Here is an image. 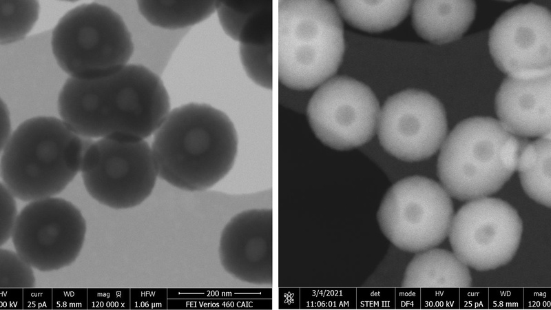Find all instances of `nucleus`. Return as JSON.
Wrapping results in <instances>:
<instances>
[{
  "instance_id": "nucleus-1",
  "label": "nucleus",
  "mask_w": 551,
  "mask_h": 310,
  "mask_svg": "<svg viewBox=\"0 0 551 310\" xmlns=\"http://www.w3.org/2000/svg\"><path fill=\"white\" fill-rule=\"evenodd\" d=\"M56 107L60 118L83 136L138 141L154 134L171 103L160 76L144 65L130 63L99 79L67 77Z\"/></svg>"
},
{
  "instance_id": "nucleus-2",
  "label": "nucleus",
  "mask_w": 551,
  "mask_h": 310,
  "mask_svg": "<svg viewBox=\"0 0 551 310\" xmlns=\"http://www.w3.org/2000/svg\"><path fill=\"white\" fill-rule=\"evenodd\" d=\"M158 177L188 192L211 188L232 169L238 136L230 118L202 103L170 110L151 145Z\"/></svg>"
},
{
  "instance_id": "nucleus-3",
  "label": "nucleus",
  "mask_w": 551,
  "mask_h": 310,
  "mask_svg": "<svg viewBox=\"0 0 551 310\" xmlns=\"http://www.w3.org/2000/svg\"><path fill=\"white\" fill-rule=\"evenodd\" d=\"M94 139L61 118L37 116L21 122L1 149V183L25 202L54 197L81 171Z\"/></svg>"
},
{
  "instance_id": "nucleus-4",
  "label": "nucleus",
  "mask_w": 551,
  "mask_h": 310,
  "mask_svg": "<svg viewBox=\"0 0 551 310\" xmlns=\"http://www.w3.org/2000/svg\"><path fill=\"white\" fill-rule=\"evenodd\" d=\"M526 138L508 132L490 117L458 123L445 138L437 159L441 185L459 200L487 197L499 191L516 171Z\"/></svg>"
},
{
  "instance_id": "nucleus-5",
  "label": "nucleus",
  "mask_w": 551,
  "mask_h": 310,
  "mask_svg": "<svg viewBox=\"0 0 551 310\" xmlns=\"http://www.w3.org/2000/svg\"><path fill=\"white\" fill-rule=\"evenodd\" d=\"M344 50L342 19L334 3L278 2V74L286 87H319L335 74Z\"/></svg>"
},
{
  "instance_id": "nucleus-6",
  "label": "nucleus",
  "mask_w": 551,
  "mask_h": 310,
  "mask_svg": "<svg viewBox=\"0 0 551 310\" xmlns=\"http://www.w3.org/2000/svg\"><path fill=\"white\" fill-rule=\"evenodd\" d=\"M50 46L64 74L83 80L116 72L134 54L123 17L105 1L81 3L65 12L50 32Z\"/></svg>"
},
{
  "instance_id": "nucleus-7",
  "label": "nucleus",
  "mask_w": 551,
  "mask_h": 310,
  "mask_svg": "<svg viewBox=\"0 0 551 310\" xmlns=\"http://www.w3.org/2000/svg\"><path fill=\"white\" fill-rule=\"evenodd\" d=\"M451 197L436 181L411 176L395 183L377 213L384 236L398 249L417 253L439 245L453 218Z\"/></svg>"
},
{
  "instance_id": "nucleus-8",
  "label": "nucleus",
  "mask_w": 551,
  "mask_h": 310,
  "mask_svg": "<svg viewBox=\"0 0 551 310\" xmlns=\"http://www.w3.org/2000/svg\"><path fill=\"white\" fill-rule=\"evenodd\" d=\"M81 172L90 196L115 209L141 205L158 177L152 147L145 140L94 141L83 156Z\"/></svg>"
},
{
  "instance_id": "nucleus-9",
  "label": "nucleus",
  "mask_w": 551,
  "mask_h": 310,
  "mask_svg": "<svg viewBox=\"0 0 551 310\" xmlns=\"http://www.w3.org/2000/svg\"><path fill=\"white\" fill-rule=\"evenodd\" d=\"M86 223L71 202L50 197L30 202L19 212L12 240L33 268L52 271L69 266L83 246Z\"/></svg>"
},
{
  "instance_id": "nucleus-10",
  "label": "nucleus",
  "mask_w": 551,
  "mask_h": 310,
  "mask_svg": "<svg viewBox=\"0 0 551 310\" xmlns=\"http://www.w3.org/2000/svg\"><path fill=\"white\" fill-rule=\"evenodd\" d=\"M522 220L499 198L469 200L453 216L448 238L453 252L468 267L493 270L512 260L520 245Z\"/></svg>"
},
{
  "instance_id": "nucleus-11",
  "label": "nucleus",
  "mask_w": 551,
  "mask_h": 310,
  "mask_svg": "<svg viewBox=\"0 0 551 310\" xmlns=\"http://www.w3.org/2000/svg\"><path fill=\"white\" fill-rule=\"evenodd\" d=\"M380 106L365 83L346 76H333L314 92L306 109L309 125L324 145L349 150L376 134Z\"/></svg>"
},
{
  "instance_id": "nucleus-12",
  "label": "nucleus",
  "mask_w": 551,
  "mask_h": 310,
  "mask_svg": "<svg viewBox=\"0 0 551 310\" xmlns=\"http://www.w3.org/2000/svg\"><path fill=\"white\" fill-rule=\"evenodd\" d=\"M447 132L445 110L430 94L415 89L389 96L380 107L376 134L384 149L403 161L433 156Z\"/></svg>"
},
{
  "instance_id": "nucleus-13",
  "label": "nucleus",
  "mask_w": 551,
  "mask_h": 310,
  "mask_svg": "<svg viewBox=\"0 0 551 310\" xmlns=\"http://www.w3.org/2000/svg\"><path fill=\"white\" fill-rule=\"evenodd\" d=\"M489 48L498 68L508 76L538 77L551 72V16L540 5L516 6L491 28Z\"/></svg>"
},
{
  "instance_id": "nucleus-14",
  "label": "nucleus",
  "mask_w": 551,
  "mask_h": 310,
  "mask_svg": "<svg viewBox=\"0 0 551 310\" xmlns=\"http://www.w3.org/2000/svg\"><path fill=\"white\" fill-rule=\"evenodd\" d=\"M270 215L263 209H247L224 227L219 241V258L232 277L250 284L265 283L270 256Z\"/></svg>"
},
{
  "instance_id": "nucleus-15",
  "label": "nucleus",
  "mask_w": 551,
  "mask_h": 310,
  "mask_svg": "<svg viewBox=\"0 0 551 310\" xmlns=\"http://www.w3.org/2000/svg\"><path fill=\"white\" fill-rule=\"evenodd\" d=\"M499 121L520 137L550 136L551 74L528 78L508 76L495 99Z\"/></svg>"
},
{
  "instance_id": "nucleus-16",
  "label": "nucleus",
  "mask_w": 551,
  "mask_h": 310,
  "mask_svg": "<svg viewBox=\"0 0 551 310\" xmlns=\"http://www.w3.org/2000/svg\"><path fill=\"white\" fill-rule=\"evenodd\" d=\"M412 10L417 33L430 42L442 44L464 34L475 18L476 5L472 1H417Z\"/></svg>"
},
{
  "instance_id": "nucleus-17",
  "label": "nucleus",
  "mask_w": 551,
  "mask_h": 310,
  "mask_svg": "<svg viewBox=\"0 0 551 310\" xmlns=\"http://www.w3.org/2000/svg\"><path fill=\"white\" fill-rule=\"evenodd\" d=\"M472 285L469 267L453 251L432 248L415 253L408 264L404 288H466Z\"/></svg>"
},
{
  "instance_id": "nucleus-18",
  "label": "nucleus",
  "mask_w": 551,
  "mask_h": 310,
  "mask_svg": "<svg viewBox=\"0 0 551 310\" xmlns=\"http://www.w3.org/2000/svg\"><path fill=\"white\" fill-rule=\"evenodd\" d=\"M550 136L528 141L519 154L516 167L526 194L547 207H550Z\"/></svg>"
},
{
  "instance_id": "nucleus-19",
  "label": "nucleus",
  "mask_w": 551,
  "mask_h": 310,
  "mask_svg": "<svg viewBox=\"0 0 551 310\" xmlns=\"http://www.w3.org/2000/svg\"><path fill=\"white\" fill-rule=\"evenodd\" d=\"M334 4L342 19L359 30L380 32L391 29L408 14L410 1H336Z\"/></svg>"
},
{
  "instance_id": "nucleus-20",
  "label": "nucleus",
  "mask_w": 551,
  "mask_h": 310,
  "mask_svg": "<svg viewBox=\"0 0 551 310\" xmlns=\"http://www.w3.org/2000/svg\"><path fill=\"white\" fill-rule=\"evenodd\" d=\"M219 1H138L136 8L152 26L177 30L200 23L216 12Z\"/></svg>"
},
{
  "instance_id": "nucleus-21",
  "label": "nucleus",
  "mask_w": 551,
  "mask_h": 310,
  "mask_svg": "<svg viewBox=\"0 0 551 310\" xmlns=\"http://www.w3.org/2000/svg\"><path fill=\"white\" fill-rule=\"evenodd\" d=\"M40 4L37 1H0V44L23 41L38 21Z\"/></svg>"
},
{
  "instance_id": "nucleus-22",
  "label": "nucleus",
  "mask_w": 551,
  "mask_h": 310,
  "mask_svg": "<svg viewBox=\"0 0 551 310\" xmlns=\"http://www.w3.org/2000/svg\"><path fill=\"white\" fill-rule=\"evenodd\" d=\"M32 267L16 251L0 249V287L34 288L36 284Z\"/></svg>"
},
{
  "instance_id": "nucleus-23",
  "label": "nucleus",
  "mask_w": 551,
  "mask_h": 310,
  "mask_svg": "<svg viewBox=\"0 0 551 310\" xmlns=\"http://www.w3.org/2000/svg\"><path fill=\"white\" fill-rule=\"evenodd\" d=\"M238 52L248 77L260 86L271 88V49L267 45L240 43Z\"/></svg>"
},
{
  "instance_id": "nucleus-24",
  "label": "nucleus",
  "mask_w": 551,
  "mask_h": 310,
  "mask_svg": "<svg viewBox=\"0 0 551 310\" xmlns=\"http://www.w3.org/2000/svg\"><path fill=\"white\" fill-rule=\"evenodd\" d=\"M261 6L262 3L259 1H219L216 12L223 31L230 38L238 41L247 19Z\"/></svg>"
},
{
  "instance_id": "nucleus-25",
  "label": "nucleus",
  "mask_w": 551,
  "mask_h": 310,
  "mask_svg": "<svg viewBox=\"0 0 551 310\" xmlns=\"http://www.w3.org/2000/svg\"><path fill=\"white\" fill-rule=\"evenodd\" d=\"M267 16L263 6L251 14L243 25L238 41L242 44L267 45L268 39Z\"/></svg>"
},
{
  "instance_id": "nucleus-26",
  "label": "nucleus",
  "mask_w": 551,
  "mask_h": 310,
  "mask_svg": "<svg viewBox=\"0 0 551 310\" xmlns=\"http://www.w3.org/2000/svg\"><path fill=\"white\" fill-rule=\"evenodd\" d=\"M1 240L2 246L12 237L14 225L17 220V207L15 197L1 183Z\"/></svg>"
},
{
  "instance_id": "nucleus-27",
  "label": "nucleus",
  "mask_w": 551,
  "mask_h": 310,
  "mask_svg": "<svg viewBox=\"0 0 551 310\" xmlns=\"http://www.w3.org/2000/svg\"><path fill=\"white\" fill-rule=\"evenodd\" d=\"M1 149L6 144L10 138L13 131L12 129V116L8 105L6 102L1 99Z\"/></svg>"
}]
</instances>
